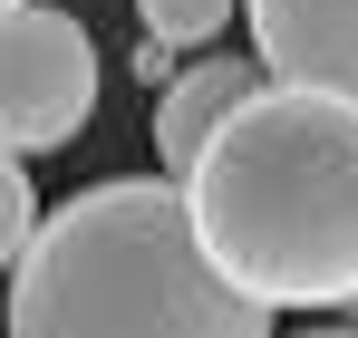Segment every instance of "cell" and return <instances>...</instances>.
I'll list each match as a JSON object with an SVG mask.
<instances>
[{"mask_svg":"<svg viewBox=\"0 0 358 338\" xmlns=\"http://www.w3.org/2000/svg\"><path fill=\"white\" fill-rule=\"evenodd\" d=\"M203 251L262 309H358V107L262 87L184 174Z\"/></svg>","mask_w":358,"mask_h":338,"instance_id":"obj_1","label":"cell"},{"mask_svg":"<svg viewBox=\"0 0 358 338\" xmlns=\"http://www.w3.org/2000/svg\"><path fill=\"white\" fill-rule=\"evenodd\" d=\"M10 338H271V309L203 251L175 174H107L10 271Z\"/></svg>","mask_w":358,"mask_h":338,"instance_id":"obj_2","label":"cell"},{"mask_svg":"<svg viewBox=\"0 0 358 338\" xmlns=\"http://www.w3.org/2000/svg\"><path fill=\"white\" fill-rule=\"evenodd\" d=\"M97 116V39L59 0H10L0 20V126L10 155H59Z\"/></svg>","mask_w":358,"mask_h":338,"instance_id":"obj_3","label":"cell"},{"mask_svg":"<svg viewBox=\"0 0 358 338\" xmlns=\"http://www.w3.org/2000/svg\"><path fill=\"white\" fill-rule=\"evenodd\" d=\"M242 29H252V58L271 68V87L358 107V0H242Z\"/></svg>","mask_w":358,"mask_h":338,"instance_id":"obj_4","label":"cell"},{"mask_svg":"<svg viewBox=\"0 0 358 338\" xmlns=\"http://www.w3.org/2000/svg\"><path fill=\"white\" fill-rule=\"evenodd\" d=\"M262 87H271V68H262V58H233V49L184 58V78L155 97V155H165V174L184 184V174L203 165V145H213V135H223Z\"/></svg>","mask_w":358,"mask_h":338,"instance_id":"obj_5","label":"cell"},{"mask_svg":"<svg viewBox=\"0 0 358 338\" xmlns=\"http://www.w3.org/2000/svg\"><path fill=\"white\" fill-rule=\"evenodd\" d=\"M242 0H136V20H145V39H165L175 58H213V39L233 29Z\"/></svg>","mask_w":358,"mask_h":338,"instance_id":"obj_6","label":"cell"},{"mask_svg":"<svg viewBox=\"0 0 358 338\" xmlns=\"http://www.w3.org/2000/svg\"><path fill=\"white\" fill-rule=\"evenodd\" d=\"M39 232H49V213L29 193V155H10V174H0V251H10V271L39 251Z\"/></svg>","mask_w":358,"mask_h":338,"instance_id":"obj_7","label":"cell"},{"mask_svg":"<svg viewBox=\"0 0 358 338\" xmlns=\"http://www.w3.org/2000/svg\"><path fill=\"white\" fill-rule=\"evenodd\" d=\"M300 338H358V329H300Z\"/></svg>","mask_w":358,"mask_h":338,"instance_id":"obj_8","label":"cell"}]
</instances>
